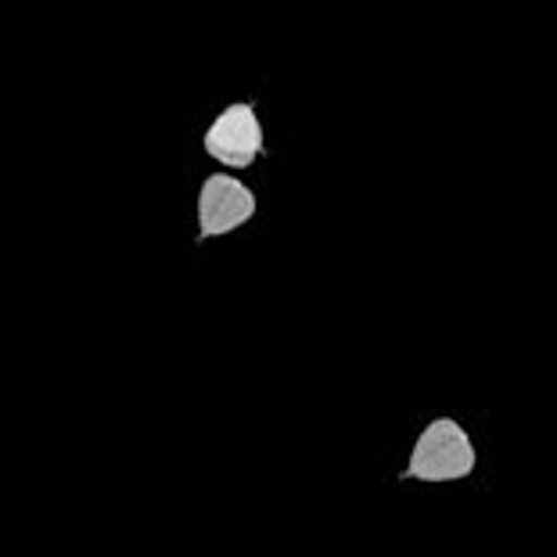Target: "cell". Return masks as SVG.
<instances>
[{
	"label": "cell",
	"mask_w": 557,
	"mask_h": 557,
	"mask_svg": "<svg viewBox=\"0 0 557 557\" xmlns=\"http://www.w3.org/2000/svg\"><path fill=\"white\" fill-rule=\"evenodd\" d=\"M475 465L479 454L465 424L454 418H435L413 443L403 475L413 482H460L475 471Z\"/></svg>",
	"instance_id": "cell-1"
},
{
	"label": "cell",
	"mask_w": 557,
	"mask_h": 557,
	"mask_svg": "<svg viewBox=\"0 0 557 557\" xmlns=\"http://www.w3.org/2000/svg\"><path fill=\"white\" fill-rule=\"evenodd\" d=\"M201 148L209 159H216L227 170H248L259 156L267 151L263 145V123L256 115V104L234 101L227 104L216 120L209 123V129L201 134Z\"/></svg>",
	"instance_id": "cell-2"
},
{
	"label": "cell",
	"mask_w": 557,
	"mask_h": 557,
	"mask_svg": "<svg viewBox=\"0 0 557 557\" xmlns=\"http://www.w3.org/2000/svg\"><path fill=\"white\" fill-rule=\"evenodd\" d=\"M256 191L231 173H212L198 187V242L223 238L256 216Z\"/></svg>",
	"instance_id": "cell-3"
}]
</instances>
